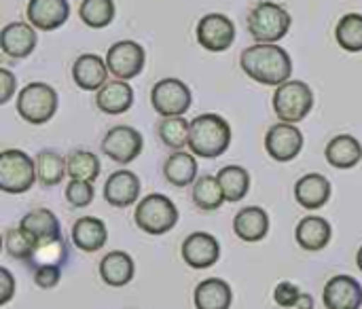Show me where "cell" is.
<instances>
[{
	"mask_svg": "<svg viewBox=\"0 0 362 309\" xmlns=\"http://www.w3.org/2000/svg\"><path fill=\"white\" fill-rule=\"evenodd\" d=\"M242 70L261 85L280 87L291 81L293 59L286 49L269 42H257L242 51Z\"/></svg>",
	"mask_w": 362,
	"mask_h": 309,
	"instance_id": "1",
	"label": "cell"
},
{
	"mask_svg": "<svg viewBox=\"0 0 362 309\" xmlns=\"http://www.w3.org/2000/svg\"><path fill=\"white\" fill-rule=\"evenodd\" d=\"M231 144V127L229 123L214 112L199 115L191 121L189 148L195 157L216 159Z\"/></svg>",
	"mask_w": 362,
	"mask_h": 309,
	"instance_id": "2",
	"label": "cell"
},
{
	"mask_svg": "<svg viewBox=\"0 0 362 309\" xmlns=\"http://www.w3.org/2000/svg\"><path fill=\"white\" fill-rule=\"evenodd\" d=\"M134 223L140 231L148 235H163L176 227L178 208L170 197L161 193H151L138 202L134 212Z\"/></svg>",
	"mask_w": 362,
	"mask_h": 309,
	"instance_id": "3",
	"label": "cell"
},
{
	"mask_svg": "<svg viewBox=\"0 0 362 309\" xmlns=\"http://www.w3.org/2000/svg\"><path fill=\"white\" fill-rule=\"evenodd\" d=\"M38 180L36 159L28 153L8 148L0 153V189L8 195H21Z\"/></svg>",
	"mask_w": 362,
	"mask_h": 309,
	"instance_id": "4",
	"label": "cell"
},
{
	"mask_svg": "<svg viewBox=\"0 0 362 309\" xmlns=\"http://www.w3.org/2000/svg\"><path fill=\"white\" fill-rule=\"evenodd\" d=\"M291 15L276 2H261L248 15V30L257 42H280L291 30Z\"/></svg>",
	"mask_w": 362,
	"mask_h": 309,
	"instance_id": "5",
	"label": "cell"
},
{
	"mask_svg": "<svg viewBox=\"0 0 362 309\" xmlns=\"http://www.w3.org/2000/svg\"><path fill=\"white\" fill-rule=\"evenodd\" d=\"M57 91L47 83H28L17 95V112L32 125H45L57 112Z\"/></svg>",
	"mask_w": 362,
	"mask_h": 309,
	"instance_id": "6",
	"label": "cell"
},
{
	"mask_svg": "<svg viewBox=\"0 0 362 309\" xmlns=\"http://www.w3.org/2000/svg\"><path fill=\"white\" fill-rule=\"evenodd\" d=\"M314 108V91L303 81H286L274 93V112L282 123H299Z\"/></svg>",
	"mask_w": 362,
	"mask_h": 309,
	"instance_id": "7",
	"label": "cell"
},
{
	"mask_svg": "<svg viewBox=\"0 0 362 309\" xmlns=\"http://www.w3.org/2000/svg\"><path fill=\"white\" fill-rule=\"evenodd\" d=\"M191 89L180 78H161L151 89V104L157 115L182 117L191 108Z\"/></svg>",
	"mask_w": 362,
	"mask_h": 309,
	"instance_id": "8",
	"label": "cell"
},
{
	"mask_svg": "<svg viewBox=\"0 0 362 309\" xmlns=\"http://www.w3.org/2000/svg\"><path fill=\"white\" fill-rule=\"evenodd\" d=\"M144 148V138L138 129L129 125L110 127L102 140V153L119 165H127L140 157Z\"/></svg>",
	"mask_w": 362,
	"mask_h": 309,
	"instance_id": "9",
	"label": "cell"
},
{
	"mask_svg": "<svg viewBox=\"0 0 362 309\" xmlns=\"http://www.w3.org/2000/svg\"><path fill=\"white\" fill-rule=\"evenodd\" d=\"M144 62H146V53L142 45L134 40H119L106 53V66L110 74L119 81L136 78L142 72Z\"/></svg>",
	"mask_w": 362,
	"mask_h": 309,
	"instance_id": "10",
	"label": "cell"
},
{
	"mask_svg": "<svg viewBox=\"0 0 362 309\" xmlns=\"http://www.w3.org/2000/svg\"><path fill=\"white\" fill-rule=\"evenodd\" d=\"M197 42L212 53L227 51L235 40V25L223 13H208L197 23Z\"/></svg>",
	"mask_w": 362,
	"mask_h": 309,
	"instance_id": "11",
	"label": "cell"
},
{
	"mask_svg": "<svg viewBox=\"0 0 362 309\" xmlns=\"http://www.w3.org/2000/svg\"><path fill=\"white\" fill-rule=\"evenodd\" d=\"M265 148L272 159L280 163H288L299 157L303 151V134L293 123H278L272 125L265 136Z\"/></svg>",
	"mask_w": 362,
	"mask_h": 309,
	"instance_id": "12",
	"label": "cell"
},
{
	"mask_svg": "<svg viewBox=\"0 0 362 309\" xmlns=\"http://www.w3.org/2000/svg\"><path fill=\"white\" fill-rule=\"evenodd\" d=\"M182 259L193 269H208L221 259V242L206 231H195L182 242Z\"/></svg>",
	"mask_w": 362,
	"mask_h": 309,
	"instance_id": "13",
	"label": "cell"
},
{
	"mask_svg": "<svg viewBox=\"0 0 362 309\" xmlns=\"http://www.w3.org/2000/svg\"><path fill=\"white\" fill-rule=\"evenodd\" d=\"M322 303L327 309H361L362 284L352 276H335L325 284Z\"/></svg>",
	"mask_w": 362,
	"mask_h": 309,
	"instance_id": "14",
	"label": "cell"
},
{
	"mask_svg": "<svg viewBox=\"0 0 362 309\" xmlns=\"http://www.w3.org/2000/svg\"><path fill=\"white\" fill-rule=\"evenodd\" d=\"M30 25L36 30L53 32L62 28L70 17V2L68 0H30L25 8Z\"/></svg>",
	"mask_w": 362,
	"mask_h": 309,
	"instance_id": "15",
	"label": "cell"
},
{
	"mask_svg": "<svg viewBox=\"0 0 362 309\" xmlns=\"http://www.w3.org/2000/svg\"><path fill=\"white\" fill-rule=\"evenodd\" d=\"M140 197V178L129 170L112 172L104 185V199L112 208H129Z\"/></svg>",
	"mask_w": 362,
	"mask_h": 309,
	"instance_id": "16",
	"label": "cell"
},
{
	"mask_svg": "<svg viewBox=\"0 0 362 309\" xmlns=\"http://www.w3.org/2000/svg\"><path fill=\"white\" fill-rule=\"evenodd\" d=\"M36 42H38L36 28L30 23L13 21L4 25V30L0 32V47L4 55L15 57V59H23L32 55V51L36 49Z\"/></svg>",
	"mask_w": 362,
	"mask_h": 309,
	"instance_id": "17",
	"label": "cell"
},
{
	"mask_svg": "<svg viewBox=\"0 0 362 309\" xmlns=\"http://www.w3.org/2000/svg\"><path fill=\"white\" fill-rule=\"evenodd\" d=\"M108 72L106 59L95 53H85L72 64V78L85 91H100L108 83Z\"/></svg>",
	"mask_w": 362,
	"mask_h": 309,
	"instance_id": "18",
	"label": "cell"
},
{
	"mask_svg": "<svg viewBox=\"0 0 362 309\" xmlns=\"http://www.w3.org/2000/svg\"><path fill=\"white\" fill-rule=\"evenodd\" d=\"M19 227L23 231H28L38 246L62 242V225H59L57 216L47 208H38V210L28 212L21 218Z\"/></svg>",
	"mask_w": 362,
	"mask_h": 309,
	"instance_id": "19",
	"label": "cell"
},
{
	"mask_svg": "<svg viewBox=\"0 0 362 309\" xmlns=\"http://www.w3.org/2000/svg\"><path fill=\"white\" fill-rule=\"evenodd\" d=\"M295 199L305 210H320L331 199V182L322 174H305L295 185Z\"/></svg>",
	"mask_w": 362,
	"mask_h": 309,
	"instance_id": "20",
	"label": "cell"
},
{
	"mask_svg": "<svg viewBox=\"0 0 362 309\" xmlns=\"http://www.w3.org/2000/svg\"><path fill=\"white\" fill-rule=\"evenodd\" d=\"M233 231L242 242L255 244L267 238L269 233V216L259 206H248L240 210L233 218Z\"/></svg>",
	"mask_w": 362,
	"mask_h": 309,
	"instance_id": "21",
	"label": "cell"
},
{
	"mask_svg": "<svg viewBox=\"0 0 362 309\" xmlns=\"http://www.w3.org/2000/svg\"><path fill=\"white\" fill-rule=\"evenodd\" d=\"M333 238V229L331 223L322 216H305L299 221L297 229H295V240L303 250L310 252H318L325 250L329 246Z\"/></svg>",
	"mask_w": 362,
	"mask_h": 309,
	"instance_id": "22",
	"label": "cell"
},
{
	"mask_svg": "<svg viewBox=\"0 0 362 309\" xmlns=\"http://www.w3.org/2000/svg\"><path fill=\"white\" fill-rule=\"evenodd\" d=\"M134 276H136V263L123 250L108 252L100 263V278L104 280V284L112 288L127 286L134 280Z\"/></svg>",
	"mask_w": 362,
	"mask_h": 309,
	"instance_id": "23",
	"label": "cell"
},
{
	"mask_svg": "<svg viewBox=\"0 0 362 309\" xmlns=\"http://www.w3.org/2000/svg\"><path fill=\"white\" fill-rule=\"evenodd\" d=\"M95 104L106 115H123L134 104V89L127 81H108L95 93Z\"/></svg>",
	"mask_w": 362,
	"mask_h": 309,
	"instance_id": "24",
	"label": "cell"
},
{
	"mask_svg": "<svg viewBox=\"0 0 362 309\" xmlns=\"http://www.w3.org/2000/svg\"><path fill=\"white\" fill-rule=\"evenodd\" d=\"M108 240V229L102 218L83 216L72 225V244L83 252H98Z\"/></svg>",
	"mask_w": 362,
	"mask_h": 309,
	"instance_id": "25",
	"label": "cell"
},
{
	"mask_svg": "<svg viewBox=\"0 0 362 309\" xmlns=\"http://www.w3.org/2000/svg\"><path fill=\"white\" fill-rule=\"evenodd\" d=\"M325 157L329 161V165L337 168V170H352L354 165H358L362 159V144L350 134H341L335 136L327 148H325Z\"/></svg>",
	"mask_w": 362,
	"mask_h": 309,
	"instance_id": "26",
	"label": "cell"
},
{
	"mask_svg": "<svg viewBox=\"0 0 362 309\" xmlns=\"http://www.w3.org/2000/svg\"><path fill=\"white\" fill-rule=\"evenodd\" d=\"M193 301L197 309H229L233 303V293L225 280L208 278L197 284Z\"/></svg>",
	"mask_w": 362,
	"mask_h": 309,
	"instance_id": "27",
	"label": "cell"
},
{
	"mask_svg": "<svg viewBox=\"0 0 362 309\" xmlns=\"http://www.w3.org/2000/svg\"><path fill=\"white\" fill-rule=\"evenodd\" d=\"M163 176L174 187H189L197 180V159L193 153L176 151L163 163Z\"/></svg>",
	"mask_w": 362,
	"mask_h": 309,
	"instance_id": "28",
	"label": "cell"
},
{
	"mask_svg": "<svg viewBox=\"0 0 362 309\" xmlns=\"http://www.w3.org/2000/svg\"><path fill=\"white\" fill-rule=\"evenodd\" d=\"M36 174L42 187H57L68 174V163L55 151H40L36 155Z\"/></svg>",
	"mask_w": 362,
	"mask_h": 309,
	"instance_id": "29",
	"label": "cell"
},
{
	"mask_svg": "<svg viewBox=\"0 0 362 309\" xmlns=\"http://www.w3.org/2000/svg\"><path fill=\"white\" fill-rule=\"evenodd\" d=\"M221 187H223V193H225V199L227 202H242L248 191H250V174L240 168V165H225L221 168V172L216 174Z\"/></svg>",
	"mask_w": 362,
	"mask_h": 309,
	"instance_id": "30",
	"label": "cell"
},
{
	"mask_svg": "<svg viewBox=\"0 0 362 309\" xmlns=\"http://www.w3.org/2000/svg\"><path fill=\"white\" fill-rule=\"evenodd\" d=\"M193 202L204 212L218 210L227 199L216 176H199L193 185Z\"/></svg>",
	"mask_w": 362,
	"mask_h": 309,
	"instance_id": "31",
	"label": "cell"
},
{
	"mask_svg": "<svg viewBox=\"0 0 362 309\" xmlns=\"http://www.w3.org/2000/svg\"><path fill=\"white\" fill-rule=\"evenodd\" d=\"M335 38L344 51L361 53L362 51V15L361 13H348L339 19L335 28Z\"/></svg>",
	"mask_w": 362,
	"mask_h": 309,
	"instance_id": "32",
	"label": "cell"
},
{
	"mask_svg": "<svg viewBox=\"0 0 362 309\" xmlns=\"http://www.w3.org/2000/svg\"><path fill=\"white\" fill-rule=\"evenodd\" d=\"M157 134L161 142L174 151H182L189 146V134H191V123L185 117H165L161 119Z\"/></svg>",
	"mask_w": 362,
	"mask_h": 309,
	"instance_id": "33",
	"label": "cell"
},
{
	"mask_svg": "<svg viewBox=\"0 0 362 309\" xmlns=\"http://www.w3.org/2000/svg\"><path fill=\"white\" fill-rule=\"evenodd\" d=\"M70 180H87L93 182L100 176V159L91 151H74L66 159Z\"/></svg>",
	"mask_w": 362,
	"mask_h": 309,
	"instance_id": "34",
	"label": "cell"
},
{
	"mask_svg": "<svg viewBox=\"0 0 362 309\" xmlns=\"http://www.w3.org/2000/svg\"><path fill=\"white\" fill-rule=\"evenodd\" d=\"M78 15L87 28L102 30L115 19V2L112 0H83Z\"/></svg>",
	"mask_w": 362,
	"mask_h": 309,
	"instance_id": "35",
	"label": "cell"
},
{
	"mask_svg": "<svg viewBox=\"0 0 362 309\" xmlns=\"http://www.w3.org/2000/svg\"><path fill=\"white\" fill-rule=\"evenodd\" d=\"M36 248H38V244L21 227H11L4 231V250L8 257H13L17 261H32L36 255Z\"/></svg>",
	"mask_w": 362,
	"mask_h": 309,
	"instance_id": "36",
	"label": "cell"
},
{
	"mask_svg": "<svg viewBox=\"0 0 362 309\" xmlns=\"http://www.w3.org/2000/svg\"><path fill=\"white\" fill-rule=\"evenodd\" d=\"M93 185L87 182V180H70L68 187H66V199L70 206L74 208H85L93 202Z\"/></svg>",
	"mask_w": 362,
	"mask_h": 309,
	"instance_id": "37",
	"label": "cell"
},
{
	"mask_svg": "<svg viewBox=\"0 0 362 309\" xmlns=\"http://www.w3.org/2000/svg\"><path fill=\"white\" fill-rule=\"evenodd\" d=\"M308 293H301L297 284L293 282H280L274 291V301L284 309H297L303 299H305Z\"/></svg>",
	"mask_w": 362,
	"mask_h": 309,
	"instance_id": "38",
	"label": "cell"
},
{
	"mask_svg": "<svg viewBox=\"0 0 362 309\" xmlns=\"http://www.w3.org/2000/svg\"><path fill=\"white\" fill-rule=\"evenodd\" d=\"M62 269L59 265H38L34 269V284L38 288H55L59 284Z\"/></svg>",
	"mask_w": 362,
	"mask_h": 309,
	"instance_id": "39",
	"label": "cell"
},
{
	"mask_svg": "<svg viewBox=\"0 0 362 309\" xmlns=\"http://www.w3.org/2000/svg\"><path fill=\"white\" fill-rule=\"evenodd\" d=\"M17 89V78L11 70L0 68V104H6Z\"/></svg>",
	"mask_w": 362,
	"mask_h": 309,
	"instance_id": "40",
	"label": "cell"
},
{
	"mask_svg": "<svg viewBox=\"0 0 362 309\" xmlns=\"http://www.w3.org/2000/svg\"><path fill=\"white\" fill-rule=\"evenodd\" d=\"M15 295V278L6 267H0V305H6Z\"/></svg>",
	"mask_w": 362,
	"mask_h": 309,
	"instance_id": "41",
	"label": "cell"
},
{
	"mask_svg": "<svg viewBox=\"0 0 362 309\" xmlns=\"http://www.w3.org/2000/svg\"><path fill=\"white\" fill-rule=\"evenodd\" d=\"M356 265H358V269L362 272V246L361 250H358V255H356Z\"/></svg>",
	"mask_w": 362,
	"mask_h": 309,
	"instance_id": "42",
	"label": "cell"
}]
</instances>
